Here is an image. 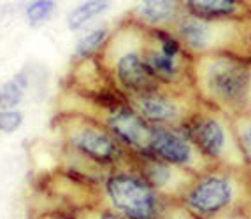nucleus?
<instances>
[{
    "label": "nucleus",
    "instance_id": "obj_15",
    "mask_svg": "<svg viewBox=\"0 0 251 219\" xmlns=\"http://www.w3.org/2000/svg\"><path fill=\"white\" fill-rule=\"evenodd\" d=\"M148 67L151 68L155 77H163V79H171L177 74L176 58H169L162 51H151L146 58Z\"/></svg>",
    "mask_w": 251,
    "mask_h": 219
},
{
    "label": "nucleus",
    "instance_id": "obj_23",
    "mask_svg": "<svg viewBox=\"0 0 251 219\" xmlns=\"http://www.w3.org/2000/svg\"><path fill=\"white\" fill-rule=\"evenodd\" d=\"M97 219H122V218L113 211H100L99 216H97Z\"/></svg>",
    "mask_w": 251,
    "mask_h": 219
},
{
    "label": "nucleus",
    "instance_id": "obj_7",
    "mask_svg": "<svg viewBox=\"0 0 251 219\" xmlns=\"http://www.w3.org/2000/svg\"><path fill=\"white\" fill-rule=\"evenodd\" d=\"M232 200V188L222 177H207L199 182L190 193V207L201 214H214L222 211Z\"/></svg>",
    "mask_w": 251,
    "mask_h": 219
},
{
    "label": "nucleus",
    "instance_id": "obj_11",
    "mask_svg": "<svg viewBox=\"0 0 251 219\" xmlns=\"http://www.w3.org/2000/svg\"><path fill=\"white\" fill-rule=\"evenodd\" d=\"M109 37V30L105 26H99V28L90 30L88 34H84L83 37L77 41L74 49L75 60H90L100 51V47L105 44Z\"/></svg>",
    "mask_w": 251,
    "mask_h": 219
},
{
    "label": "nucleus",
    "instance_id": "obj_18",
    "mask_svg": "<svg viewBox=\"0 0 251 219\" xmlns=\"http://www.w3.org/2000/svg\"><path fill=\"white\" fill-rule=\"evenodd\" d=\"M23 95H25V89L14 79L2 83L0 85V110L18 109V106L23 100Z\"/></svg>",
    "mask_w": 251,
    "mask_h": 219
},
{
    "label": "nucleus",
    "instance_id": "obj_6",
    "mask_svg": "<svg viewBox=\"0 0 251 219\" xmlns=\"http://www.w3.org/2000/svg\"><path fill=\"white\" fill-rule=\"evenodd\" d=\"M146 151L150 153L151 158L162 160V163L167 161V163L174 165H184L192 158V149H190L186 139L160 127H151Z\"/></svg>",
    "mask_w": 251,
    "mask_h": 219
},
{
    "label": "nucleus",
    "instance_id": "obj_8",
    "mask_svg": "<svg viewBox=\"0 0 251 219\" xmlns=\"http://www.w3.org/2000/svg\"><path fill=\"white\" fill-rule=\"evenodd\" d=\"M135 110L144 121H153V123H163V121H174L177 118V106L169 98L162 97V95H155V93H144V95H137L134 100Z\"/></svg>",
    "mask_w": 251,
    "mask_h": 219
},
{
    "label": "nucleus",
    "instance_id": "obj_3",
    "mask_svg": "<svg viewBox=\"0 0 251 219\" xmlns=\"http://www.w3.org/2000/svg\"><path fill=\"white\" fill-rule=\"evenodd\" d=\"M207 88L226 104H243L251 89V70L234 60H218L207 68Z\"/></svg>",
    "mask_w": 251,
    "mask_h": 219
},
{
    "label": "nucleus",
    "instance_id": "obj_16",
    "mask_svg": "<svg viewBox=\"0 0 251 219\" xmlns=\"http://www.w3.org/2000/svg\"><path fill=\"white\" fill-rule=\"evenodd\" d=\"M54 9H56V2L54 0H35V2H30L25 9L26 22L32 26H39L41 23L48 22L53 16Z\"/></svg>",
    "mask_w": 251,
    "mask_h": 219
},
{
    "label": "nucleus",
    "instance_id": "obj_2",
    "mask_svg": "<svg viewBox=\"0 0 251 219\" xmlns=\"http://www.w3.org/2000/svg\"><path fill=\"white\" fill-rule=\"evenodd\" d=\"M63 139L71 153L95 165H111L120 158V144L102 125L67 116L63 121Z\"/></svg>",
    "mask_w": 251,
    "mask_h": 219
},
{
    "label": "nucleus",
    "instance_id": "obj_4",
    "mask_svg": "<svg viewBox=\"0 0 251 219\" xmlns=\"http://www.w3.org/2000/svg\"><path fill=\"white\" fill-rule=\"evenodd\" d=\"M104 123V128L111 133V137L118 144H125L128 148L146 151L148 142H150L151 127L148 125V121H144L139 116L135 109L122 104V106L109 110Z\"/></svg>",
    "mask_w": 251,
    "mask_h": 219
},
{
    "label": "nucleus",
    "instance_id": "obj_24",
    "mask_svg": "<svg viewBox=\"0 0 251 219\" xmlns=\"http://www.w3.org/2000/svg\"><path fill=\"white\" fill-rule=\"evenodd\" d=\"M244 139H246V148H248L250 156H251V125L246 128V131H244Z\"/></svg>",
    "mask_w": 251,
    "mask_h": 219
},
{
    "label": "nucleus",
    "instance_id": "obj_13",
    "mask_svg": "<svg viewBox=\"0 0 251 219\" xmlns=\"http://www.w3.org/2000/svg\"><path fill=\"white\" fill-rule=\"evenodd\" d=\"M181 37L186 41V44H190L195 49H202L209 44L211 39V28L205 23L192 20V22H184L179 28Z\"/></svg>",
    "mask_w": 251,
    "mask_h": 219
},
{
    "label": "nucleus",
    "instance_id": "obj_9",
    "mask_svg": "<svg viewBox=\"0 0 251 219\" xmlns=\"http://www.w3.org/2000/svg\"><path fill=\"white\" fill-rule=\"evenodd\" d=\"M195 140L207 154L218 156L225 148V130L214 119H205L195 128Z\"/></svg>",
    "mask_w": 251,
    "mask_h": 219
},
{
    "label": "nucleus",
    "instance_id": "obj_20",
    "mask_svg": "<svg viewBox=\"0 0 251 219\" xmlns=\"http://www.w3.org/2000/svg\"><path fill=\"white\" fill-rule=\"evenodd\" d=\"M160 51H162L165 56H169V58H176L177 51H179V46H177V43L174 41V39L162 37V41H160Z\"/></svg>",
    "mask_w": 251,
    "mask_h": 219
},
{
    "label": "nucleus",
    "instance_id": "obj_17",
    "mask_svg": "<svg viewBox=\"0 0 251 219\" xmlns=\"http://www.w3.org/2000/svg\"><path fill=\"white\" fill-rule=\"evenodd\" d=\"M188 5L197 14H204V16L230 14L235 9V2L232 0H199V2H188Z\"/></svg>",
    "mask_w": 251,
    "mask_h": 219
},
{
    "label": "nucleus",
    "instance_id": "obj_12",
    "mask_svg": "<svg viewBox=\"0 0 251 219\" xmlns=\"http://www.w3.org/2000/svg\"><path fill=\"white\" fill-rule=\"evenodd\" d=\"M176 2H167V0H148L139 5V16L150 25H160L167 22L174 14Z\"/></svg>",
    "mask_w": 251,
    "mask_h": 219
},
{
    "label": "nucleus",
    "instance_id": "obj_21",
    "mask_svg": "<svg viewBox=\"0 0 251 219\" xmlns=\"http://www.w3.org/2000/svg\"><path fill=\"white\" fill-rule=\"evenodd\" d=\"M44 219H79L72 211H58L53 212V214L44 216Z\"/></svg>",
    "mask_w": 251,
    "mask_h": 219
},
{
    "label": "nucleus",
    "instance_id": "obj_10",
    "mask_svg": "<svg viewBox=\"0 0 251 219\" xmlns=\"http://www.w3.org/2000/svg\"><path fill=\"white\" fill-rule=\"evenodd\" d=\"M111 7L109 2L105 0H88V2H83L77 7H74L71 13L67 14V28L75 32V30H81L86 23H90L93 18L104 14L107 9Z\"/></svg>",
    "mask_w": 251,
    "mask_h": 219
},
{
    "label": "nucleus",
    "instance_id": "obj_22",
    "mask_svg": "<svg viewBox=\"0 0 251 219\" xmlns=\"http://www.w3.org/2000/svg\"><path fill=\"white\" fill-rule=\"evenodd\" d=\"M13 79L16 81L18 85H20L23 89H26V88H28V83H30V79H28V74H26L25 70H23V72H20V74H16V76H14Z\"/></svg>",
    "mask_w": 251,
    "mask_h": 219
},
{
    "label": "nucleus",
    "instance_id": "obj_5",
    "mask_svg": "<svg viewBox=\"0 0 251 219\" xmlns=\"http://www.w3.org/2000/svg\"><path fill=\"white\" fill-rule=\"evenodd\" d=\"M114 76L122 88L135 95H144L155 89L156 77L148 67L146 58H143L137 51H126L120 55L114 65Z\"/></svg>",
    "mask_w": 251,
    "mask_h": 219
},
{
    "label": "nucleus",
    "instance_id": "obj_19",
    "mask_svg": "<svg viewBox=\"0 0 251 219\" xmlns=\"http://www.w3.org/2000/svg\"><path fill=\"white\" fill-rule=\"evenodd\" d=\"M23 119H25V116L18 109L0 110V133L11 135L18 131L23 125Z\"/></svg>",
    "mask_w": 251,
    "mask_h": 219
},
{
    "label": "nucleus",
    "instance_id": "obj_14",
    "mask_svg": "<svg viewBox=\"0 0 251 219\" xmlns=\"http://www.w3.org/2000/svg\"><path fill=\"white\" fill-rule=\"evenodd\" d=\"M141 177L155 190V188H163V186L171 181L172 172L165 163H162L160 160H155V158L150 156V160L144 161L143 175Z\"/></svg>",
    "mask_w": 251,
    "mask_h": 219
},
{
    "label": "nucleus",
    "instance_id": "obj_1",
    "mask_svg": "<svg viewBox=\"0 0 251 219\" xmlns=\"http://www.w3.org/2000/svg\"><path fill=\"white\" fill-rule=\"evenodd\" d=\"M109 202L122 219H155L158 200L155 190L137 174L114 172L104 181Z\"/></svg>",
    "mask_w": 251,
    "mask_h": 219
}]
</instances>
